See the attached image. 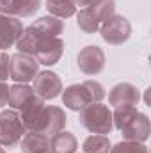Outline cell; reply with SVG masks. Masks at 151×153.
Returning a JSON list of instances; mask_svg holds the SVG:
<instances>
[{
    "instance_id": "obj_1",
    "label": "cell",
    "mask_w": 151,
    "mask_h": 153,
    "mask_svg": "<svg viewBox=\"0 0 151 153\" xmlns=\"http://www.w3.org/2000/svg\"><path fill=\"white\" fill-rule=\"evenodd\" d=\"M105 87L98 80H85L82 84H73L62 89V103L70 111H82L89 103L101 102L105 98Z\"/></svg>"
},
{
    "instance_id": "obj_2",
    "label": "cell",
    "mask_w": 151,
    "mask_h": 153,
    "mask_svg": "<svg viewBox=\"0 0 151 153\" xmlns=\"http://www.w3.org/2000/svg\"><path fill=\"white\" fill-rule=\"evenodd\" d=\"M78 121L80 125L91 132V134H98V135H107L114 130L112 123V111L109 105L96 102V103H89L85 105L82 111H78Z\"/></svg>"
},
{
    "instance_id": "obj_3",
    "label": "cell",
    "mask_w": 151,
    "mask_h": 153,
    "mask_svg": "<svg viewBox=\"0 0 151 153\" xmlns=\"http://www.w3.org/2000/svg\"><path fill=\"white\" fill-rule=\"evenodd\" d=\"M25 132H27V128L23 126L18 111H14V109L2 111V114H0V144L5 150L18 146L21 137L25 135Z\"/></svg>"
},
{
    "instance_id": "obj_4",
    "label": "cell",
    "mask_w": 151,
    "mask_h": 153,
    "mask_svg": "<svg viewBox=\"0 0 151 153\" xmlns=\"http://www.w3.org/2000/svg\"><path fill=\"white\" fill-rule=\"evenodd\" d=\"M100 36H101V39L105 43H109L112 46H119V45H123V43H126L130 39V36H132V23L123 14H112L110 18L101 22Z\"/></svg>"
},
{
    "instance_id": "obj_5",
    "label": "cell",
    "mask_w": 151,
    "mask_h": 153,
    "mask_svg": "<svg viewBox=\"0 0 151 153\" xmlns=\"http://www.w3.org/2000/svg\"><path fill=\"white\" fill-rule=\"evenodd\" d=\"M39 73V62L25 53H13L9 55V78L14 84H29Z\"/></svg>"
},
{
    "instance_id": "obj_6",
    "label": "cell",
    "mask_w": 151,
    "mask_h": 153,
    "mask_svg": "<svg viewBox=\"0 0 151 153\" xmlns=\"http://www.w3.org/2000/svg\"><path fill=\"white\" fill-rule=\"evenodd\" d=\"M66 121H68V116L61 107L44 105V111H43L38 125H36V128L32 132H39V134H43L46 137H53L55 134L64 130Z\"/></svg>"
},
{
    "instance_id": "obj_7",
    "label": "cell",
    "mask_w": 151,
    "mask_h": 153,
    "mask_svg": "<svg viewBox=\"0 0 151 153\" xmlns=\"http://www.w3.org/2000/svg\"><path fill=\"white\" fill-rule=\"evenodd\" d=\"M76 66L85 75H98L105 68V52L98 45H87L76 55Z\"/></svg>"
},
{
    "instance_id": "obj_8",
    "label": "cell",
    "mask_w": 151,
    "mask_h": 153,
    "mask_svg": "<svg viewBox=\"0 0 151 153\" xmlns=\"http://www.w3.org/2000/svg\"><path fill=\"white\" fill-rule=\"evenodd\" d=\"M34 82V93L38 94L41 100H53L62 93V80L61 76L50 70H43L39 71Z\"/></svg>"
},
{
    "instance_id": "obj_9",
    "label": "cell",
    "mask_w": 151,
    "mask_h": 153,
    "mask_svg": "<svg viewBox=\"0 0 151 153\" xmlns=\"http://www.w3.org/2000/svg\"><path fill=\"white\" fill-rule=\"evenodd\" d=\"M141 102V91L130 82L115 84L109 93V103L114 109L117 107H137Z\"/></svg>"
},
{
    "instance_id": "obj_10",
    "label": "cell",
    "mask_w": 151,
    "mask_h": 153,
    "mask_svg": "<svg viewBox=\"0 0 151 153\" xmlns=\"http://www.w3.org/2000/svg\"><path fill=\"white\" fill-rule=\"evenodd\" d=\"M23 32V23L20 18L7 16L0 13V50H7L13 45H16L18 38Z\"/></svg>"
},
{
    "instance_id": "obj_11",
    "label": "cell",
    "mask_w": 151,
    "mask_h": 153,
    "mask_svg": "<svg viewBox=\"0 0 151 153\" xmlns=\"http://www.w3.org/2000/svg\"><path fill=\"white\" fill-rule=\"evenodd\" d=\"M124 141H135V143H144L148 141L151 134V125L150 117L142 112H137V116L124 126L119 130Z\"/></svg>"
},
{
    "instance_id": "obj_12",
    "label": "cell",
    "mask_w": 151,
    "mask_h": 153,
    "mask_svg": "<svg viewBox=\"0 0 151 153\" xmlns=\"http://www.w3.org/2000/svg\"><path fill=\"white\" fill-rule=\"evenodd\" d=\"M41 7V0H0V13L14 18L34 16Z\"/></svg>"
},
{
    "instance_id": "obj_13",
    "label": "cell",
    "mask_w": 151,
    "mask_h": 153,
    "mask_svg": "<svg viewBox=\"0 0 151 153\" xmlns=\"http://www.w3.org/2000/svg\"><path fill=\"white\" fill-rule=\"evenodd\" d=\"M43 111H44V100H41L38 94H36L30 102H27V103L20 109V117H21L23 126L32 132V130L36 128V125H38Z\"/></svg>"
},
{
    "instance_id": "obj_14",
    "label": "cell",
    "mask_w": 151,
    "mask_h": 153,
    "mask_svg": "<svg viewBox=\"0 0 151 153\" xmlns=\"http://www.w3.org/2000/svg\"><path fill=\"white\" fill-rule=\"evenodd\" d=\"M20 150H21V153H43L50 150V137H46L39 132L27 130L20 141Z\"/></svg>"
},
{
    "instance_id": "obj_15",
    "label": "cell",
    "mask_w": 151,
    "mask_h": 153,
    "mask_svg": "<svg viewBox=\"0 0 151 153\" xmlns=\"http://www.w3.org/2000/svg\"><path fill=\"white\" fill-rule=\"evenodd\" d=\"M36 96L34 89L29 84H14L9 87V94H7V105L14 111H20L27 102H30Z\"/></svg>"
},
{
    "instance_id": "obj_16",
    "label": "cell",
    "mask_w": 151,
    "mask_h": 153,
    "mask_svg": "<svg viewBox=\"0 0 151 153\" xmlns=\"http://www.w3.org/2000/svg\"><path fill=\"white\" fill-rule=\"evenodd\" d=\"M62 52H64V41H62L61 38H53L52 39V43H50L43 52H39L34 59L38 61L39 64L53 66V64H57V62L61 61Z\"/></svg>"
},
{
    "instance_id": "obj_17",
    "label": "cell",
    "mask_w": 151,
    "mask_h": 153,
    "mask_svg": "<svg viewBox=\"0 0 151 153\" xmlns=\"http://www.w3.org/2000/svg\"><path fill=\"white\" fill-rule=\"evenodd\" d=\"M78 148V141L71 132H59L50 137V150L52 153H75Z\"/></svg>"
},
{
    "instance_id": "obj_18",
    "label": "cell",
    "mask_w": 151,
    "mask_h": 153,
    "mask_svg": "<svg viewBox=\"0 0 151 153\" xmlns=\"http://www.w3.org/2000/svg\"><path fill=\"white\" fill-rule=\"evenodd\" d=\"M32 25H34L36 29H39L41 32H44L46 36H50V38H59V36L64 32V23H62V20H61V18H55V16H52V14L41 16L38 20H34Z\"/></svg>"
},
{
    "instance_id": "obj_19",
    "label": "cell",
    "mask_w": 151,
    "mask_h": 153,
    "mask_svg": "<svg viewBox=\"0 0 151 153\" xmlns=\"http://www.w3.org/2000/svg\"><path fill=\"white\" fill-rule=\"evenodd\" d=\"M76 25L84 34H96L100 30V20L91 11V7H82L76 13Z\"/></svg>"
},
{
    "instance_id": "obj_20",
    "label": "cell",
    "mask_w": 151,
    "mask_h": 153,
    "mask_svg": "<svg viewBox=\"0 0 151 153\" xmlns=\"http://www.w3.org/2000/svg\"><path fill=\"white\" fill-rule=\"evenodd\" d=\"M46 11L55 18H71L76 14V5L73 0H46L44 2Z\"/></svg>"
},
{
    "instance_id": "obj_21",
    "label": "cell",
    "mask_w": 151,
    "mask_h": 153,
    "mask_svg": "<svg viewBox=\"0 0 151 153\" xmlns=\"http://www.w3.org/2000/svg\"><path fill=\"white\" fill-rule=\"evenodd\" d=\"M110 139L107 135H98V134H93L89 135L84 144H82V150L84 153H109L110 152Z\"/></svg>"
},
{
    "instance_id": "obj_22",
    "label": "cell",
    "mask_w": 151,
    "mask_h": 153,
    "mask_svg": "<svg viewBox=\"0 0 151 153\" xmlns=\"http://www.w3.org/2000/svg\"><path fill=\"white\" fill-rule=\"evenodd\" d=\"M137 107H117L114 109L112 112V123H114V128L121 130L124 128L135 116H137Z\"/></svg>"
},
{
    "instance_id": "obj_23",
    "label": "cell",
    "mask_w": 151,
    "mask_h": 153,
    "mask_svg": "<svg viewBox=\"0 0 151 153\" xmlns=\"http://www.w3.org/2000/svg\"><path fill=\"white\" fill-rule=\"evenodd\" d=\"M89 7L96 14V18L100 20V23L105 22L107 18H110L112 14H115V0H96Z\"/></svg>"
},
{
    "instance_id": "obj_24",
    "label": "cell",
    "mask_w": 151,
    "mask_h": 153,
    "mask_svg": "<svg viewBox=\"0 0 151 153\" xmlns=\"http://www.w3.org/2000/svg\"><path fill=\"white\" fill-rule=\"evenodd\" d=\"M109 153H148V146H146L144 143L121 141V143L110 146V152Z\"/></svg>"
},
{
    "instance_id": "obj_25",
    "label": "cell",
    "mask_w": 151,
    "mask_h": 153,
    "mask_svg": "<svg viewBox=\"0 0 151 153\" xmlns=\"http://www.w3.org/2000/svg\"><path fill=\"white\" fill-rule=\"evenodd\" d=\"M7 94H9V85L5 82H0V109L7 105Z\"/></svg>"
},
{
    "instance_id": "obj_26",
    "label": "cell",
    "mask_w": 151,
    "mask_h": 153,
    "mask_svg": "<svg viewBox=\"0 0 151 153\" xmlns=\"http://www.w3.org/2000/svg\"><path fill=\"white\" fill-rule=\"evenodd\" d=\"M96 0H73V4H75L76 7H89V5H93Z\"/></svg>"
},
{
    "instance_id": "obj_27",
    "label": "cell",
    "mask_w": 151,
    "mask_h": 153,
    "mask_svg": "<svg viewBox=\"0 0 151 153\" xmlns=\"http://www.w3.org/2000/svg\"><path fill=\"white\" fill-rule=\"evenodd\" d=\"M0 153H5V148H4L2 144H0Z\"/></svg>"
},
{
    "instance_id": "obj_28",
    "label": "cell",
    "mask_w": 151,
    "mask_h": 153,
    "mask_svg": "<svg viewBox=\"0 0 151 153\" xmlns=\"http://www.w3.org/2000/svg\"><path fill=\"white\" fill-rule=\"evenodd\" d=\"M43 153H52V150H46V152H43Z\"/></svg>"
}]
</instances>
